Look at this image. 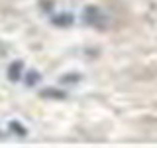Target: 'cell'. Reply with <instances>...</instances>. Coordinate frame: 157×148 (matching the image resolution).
Listing matches in <instances>:
<instances>
[{"label": "cell", "mask_w": 157, "mask_h": 148, "mask_svg": "<svg viewBox=\"0 0 157 148\" xmlns=\"http://www.w3.org/2000/svg\"><path fill=\"white\" fill-rule=\"evenodd\" d=\"M20 69H22V63H12V65H10V79H12V81H16V79L20 77Z\"/></svg>", "instance_id": "obj_1"}]
</instances>
